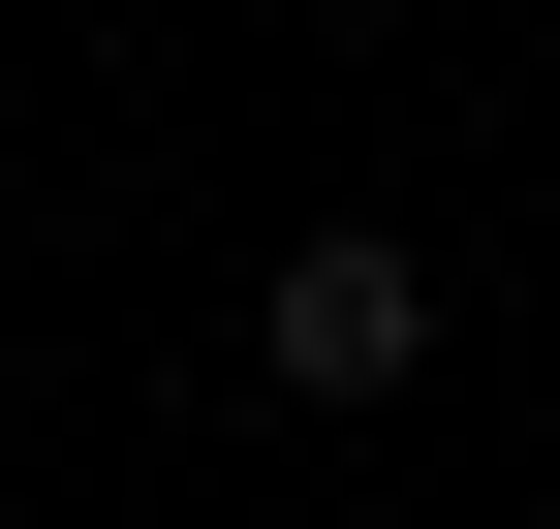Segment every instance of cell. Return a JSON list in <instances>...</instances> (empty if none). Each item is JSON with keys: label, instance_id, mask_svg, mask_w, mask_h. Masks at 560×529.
Returning a JSON list of instances; mask_svg holds the SVG:
<instances>
[{"label": "cell", "instance_id": "1", "mask_svg": "<svg viewBox=\"0 0 560 529\" xmlns=\"http://www.w3.org/2000/svg\"><path fill=\"white\" fill-rule=\"evenodd\" d=\"M249 343H280V405H405V374H436V249H405V219H312Z\"/></svg>", "mask_w": 560, "mask_h": 529}]
</instances>
